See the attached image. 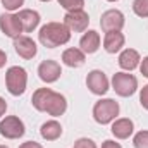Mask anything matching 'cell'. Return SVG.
I'll return each instance as SVG.
<instances>
[{
	"instance_id": "cell-1",
	"label": "cell",
	"mask_w": 148,
	"mask_h": 148,
	"mask_svg": "<svg viewBox=\"0 0 148 148\" xmlns=\"http://www.w3.org/2000/svg\"><path fill=\"white\" fill-rule=\"evenodd\" d=\"M33 107L40 112H47L53 117H60L67 110V102L66 97L60 93L52 91L50 88H38L31 97Z\"/></svg>"
},
{
	"instance_id": "cell-2",
	"label": "cell",
	"mask_w": 148,
	"mask_h": 148,
	"mask_svg": "<svg viewBox=\"0 0 148 148\" xmlns=\"http://www.w3.org/2000/svg\"><path fill=\"white\" fill-rule=\"evenodd\" d=\"M38 38L43 47L55 48V47L66 45L71 40V31L67 29V26L64 23H48L40 29Z\"/></svg>"
},
{
	"instance_id": "cell-3",
	"label": "cell",
	"mask_w": 148,
	"mask_h": 148,
	"mask_svg": "<svg viewBox=\"0 0 148 148\" xmlns=\"http://www.w3.org/2000/svg\"><path fill=\"white\" fill-rule=\"evenodd\" d=\"M26 84H28V74L26 69L19 67V66H12L7 69L5 73V86L9 90L10 95L19 97L26 91Z\"/></svg>"
},
{
	"instance_id": "cell-4",
	"label": "cell",
	"mask_w": 148,
	"mask_h": 148,
	"mask_svg": "<svg viewBox=\"0 0 148 148\" xmlns=\"http://www.w3.org/2000/svg\"><path fill=\"white\" fill-rule=\"evenodd\" d=\"M119 115V103L112 98L98 100L93 107V119L98 124H109Z\"/></svg>"
},
{
	"instance_id": "cell-5",
	"label": "cell",
	"mask_w": 148,
	"mask_h": 148,
	"mask_svg": "<svg viewBox=\"0 0 148 148\" xmlns=\"http://www.w3.org/2000/svg\"><path fill=\"white\" fill-rule=\"evenodd\" d=\"M112 86L119 97H133L138 90V79L129 73H115L112 77Z\"/></svg>"
},
{
	"instance_id": "cell-6",
	"label": "cell",
	"mask_w": 148,
	"mask_h": 148,
	"mask_svg": "<svg viewBox=\"0 0 148 148\" xmlns=\"http://www.w3.org/2000/svg\"><path fill=\"white\" fill-rule=\"evenodd\" d=\"M24 133H26L24 122L16 115H9L0 122V134L7 140H17L24 136Z\"/></svg>"
},
{
	"instance_id": "cell-7",
	"label": "cell",
	"mask_w": 148,
	"mask_h": 148,
	"mask_svg": "<svg viewBox=\"0 0 148 148\" xmlns=\"http://www.w3.org/2000/svg\"><path fill=\"white\" fill-rule=\"evenodd\" d=\"M64 24L67 26L69 31L83 33V31L88 28V24H90V17H88V14H86L83 9H79V10H71V12H67V14L64 16Z\"/></svg>"
},
{
	"instance_id": "cell-8",
	"label": "cell",
	"mask_w": 148,
	"mask_h": 148,
	"mask_svg": "<svg viewBox=\"0 0 148 148\" xmlns=\"http://www.w3.org/2000/svg\"><path fill=\"white\" fill-rule=\"evenodd\" d=\"M86 86L93 95H105L109 91V79L103 71H91L86 76Z\"/></svg>"
},
{
	"instance_id": "cell-9",
	"label": "cell",
	"mask_w": 148,
	"mask_h": 148,
	"mask_svg": "<svg viewBox=\"0 0 148 148\" xmlns=\"http://www.w3.org/2000/svg\"><path fill=\"white\" fill-rule=\"evenodd\" d=\"M100 26L105 33L109 31H121L124 28V14L117 9H110V10H105L102 14V19H100Z\"/></svg>"
},
{
	"instance_id": "cell-10",
	"label": "cell",
	"mask_w": 148,
	"mask_h": 148,
	"mask_svg": "<svg viewBox=\"0 0 148 148\" xmlns=\"http://www.w3.org/2000/svg\"><path fill=\"white\" fill-rule=\"evenodd\" d=\"M0 29L5 36L9 38H19L23 33V26H21V21L17 16L14 14H2L0 16Z\"/></svg>"
},
{
	"instance_id": "cell-11",
	"label": "cell",
	"mask_w": 148,
	"mask_h": 148,
	"mask_svg": "<svg viewBox=\"0 0 148 148\" xmlns=\"http://www.w3.org/2000/svg\"><path fill=\"white\" fill-rule=\"evenodd\" d=\"M60 74H62L60 64L55 60H43L38 66V76L45 83H55L60 77Z\"/></svg>"
},
{
	"instance_id": "cell-12",
	"label": "cell",
	"mask_w": 148,
	"mask_h": 148,
	"mask_svg": "<svg viewBox=\"0 0 148 148\" xmlns=\"http://www.w3.org/2000/svg\"><path fill=\"white\" fill-rule=\"evenodd\" d=\"M14 48H16L17 55H19V57H23V59H26V60L33 59V57L36 55V52H38L36 43H35L29 36L16 38V40H14Z\"/></svg>"
},
{
	"instance_id": "cell-13",
	"label": "cell",
	"mask_w": 148,
	"mask_h": 148,
	"mask_svg": "<svg viewBox=\"0 0 148 148\" xmlns=\"http://www.w3.org/2000/svg\"><path fill=\"white\" fill-rule=\"evenodd\" d=\"M17 17L21 21L23 31H26V33H31L33 29H36V26L40 24V14L36 10H31V9H23L17 14Z\"/></svg>"
},
{
	"instance_id": "cell-14",
	"label": "cell",
	"mask_w": 148,
	"mask_h": 148,
	"mask_svg": "<svg viewBox=\"0 0 148 148\" xmlns=\"http://www.w3.org/2000/svg\"><path fill=\"white\" fill-rule=\"evenodd\" d=\"M140 53L134 48H126L121 55H119V66L124 71H134L140 66Z\"/></svg>"
},
{
	"instance_id": "cell-15",
	"label": "cell",
	"mask_w": 148,
	"mask_h": 148,
	"mask_svg": "<svg viewBox=\"0 0 148 148\" xmlns=\"http://www.w3.org/2000/svg\"><path fill=\"white\" fill-rule=\"evenodd\" d=\"M112 134L115 136V138H119V140H126V138H129L131 134H133V131H134V124H133V121L131 119H117L114 124H112Z\"/></svg>"
},
{
	"instance_id": "cell-16",
	"label": "cell",
	"mask_w": 148,
	"mask_h": 148,
	"mask_svg": "<svg viewBox=\"0 0 148 148\" xmlns=\"http://www.w3.org/2000/svg\"><path fill=\"white\" fill-rule=\"evenodd\" d=\"M79 47L84 53H95L100 48V35L93 29H90L88 33H84L79 40Z\"/></svg>"
},
{
	"instance_id": "cell-17",
	"label": "cell",
	"mask_w": 148,
	"mask_h": 148,
	"mask_svg": "<svg viewBox=\"0 0 148 148\" xmlns=\"http://www.w3.org/2000/svg\"><path fill=\"white\" fill-rule=\"evenodd\" d=\"M124 41L126 40L121 31H109L105 33V38H103V48L109 53H115L124 47Z\"/></svg>"
},
{
	"instance_id": "cell-18",
	"label": "cell",
	"mask_w": 148,
	"mask_h": 148,
	"mask_svg": "<svg viewBox=\"0 0 148 148\" xmlns=\"http://www.w3.org/2000/svg\"><path fill=\"white\" fill-rule=\"evenodd\" d=\"M84 60H86V57L81 48H67L62 53V62L69 67H81L84 64Z\"/></svg>"
},
{
	"instance_id": "cell-19",
	"label": "cell",
	"mask_w": 148,
	"mask_h": 148,
	"mask_svg": "<svg viewBox=\"0 0 148 148\" xmlns=\"http://www.w3.org/2000/svg\"><path fill=\"white\" fill-rule=\"evenodd\" d=\"M40 134H41V138L47 140V141H55V140H59L60 134H62V126H60L57 121H47L45 124H41Z\"/></svg>"
},
{
	"instance_id": "cell-20",
	"label": "cell",
	"mask_w": 148,
	"mask_h": 148,
	"mask_svg": "<svg viewBox=\"0 0 148 148\" xmlns=\"http://www.w3.org/2000/svg\"><path fill=\"white\" fill-rule=\"evenodd\" d=\"M133 10L138 17H148V0H134L133 2Z\"/></svg>"
},
{
	"instance_id": "cell-21",
	"label": "cell",
	"mask_w": 148,
	"mask_h": 148,
	"mask_svg": "<svg viewBox=\"0 0 148 148\" xmlns=\"http://www.w3.org/2000/svg\"><path fill=\"white\" fill-rule=\"evenodd\" d=\"M59 5L64 7L67 12H71V10H79V9H83L84 0H59Z\"/></svg>"
},
{
	"instance_id": "cell-22",
	"label": "cell",
	"mask_w": 148,
	"mask_h": 148,
	"mask_svg": "<svg viewBox=\"0 0 148 148\" xmlns=\"http://www.w3.org/2000/svg\"><path fill=\"white\" fill-rule=\"evenodd\" d=\"M134 148H148V131H140L133 138Z\"/></svg>"
},
{
	"instance_id": "cell-23",
	"label": "cell",
	"mask_w": 148,
	"mask_h": 148,
	"mask_svg": "<svg viewBox=\"0 0 148 148\" xmlns=\"http://www.w3.org/2000/svg\"><path fill=\"white\" fill-rule=\"evenodd\" d=\"M2 2V5L7 9V10H17L23 3H24V0H0Z\"/></svg>"
},
{
	"instance_id": "cell-24",
	"label": "cell",
	"mask_w": 148,
	"mask_h": 148,
	"mask_svg": "<svg viewBox=\"0 0 148 148\" xmlns=\"http://www.w3.org/2000/svg\"><path fill=\"white\" fill-rule=\"evenodd\" d=\"M74 148H97L95 141L90 140V138H79L76 143H74Z\"/></svg>"
},
{
	"instance_id": "cell-25",
	"label": "cell",
	"mask_w": 148,
	"mask_h": 148,
	"mask_svg": "<svg viewBox=\"0 0 148 148\" xmlns=\"http://www.w3.org/2000/svg\"><path fill=\"white\" fill-rule=\"evenodd\" d=\"M140 103H141L143 109H147L148 110V84H145V86L141 88V93H140Z\"/></svg>"
},
{
	"instance_id": "cell-26",
	"label": "cell",
	"mask_w": 148,
	"mask_h": 148,
	"mask_svg": "<svg viewBox=\"0 0 148 148\" xmlns=\"http://www.w3.org/2000/svg\"><path fill=\"white\" fill-rule=\"evenodd\" d=\"M140 71H141V74H143L145 77H148V55L141 60V64H140Z\"/></svg>"
},
{
	"instance_id": "cell-27",
	"label": "cell",
	"mask_w": 148,
	"mask_h": 148,
	"mask_svg": "<svg viewBox=\"0 0 148 148\" xmlns=\"http://www.w3.org/2000/svg\"><path fill=\"white\" fill-rule=\"evenodd\" d=\"M102 148H122V147H121L119 143H115L114 140H107V141H103Z\"/></svg>"
},
{
	"instance_id": "cell-28",
	"label": "cell",
	"mask_w": 148,
	"mask_h": 148,
	"mask_svg": "<svg viewBox=\"0 0 148 148\" xmlns=\"http://www.w3.org/2000/svg\"><path fill=\"white\" fill-rule=\"evenodd\" d=\"M19 148H43L40 143H36V141H26V143H23Z\"/></svg>"
},
{
	"instance_id": "cell-29",
	"label": "cell",
	"mask_w": 148,
	"mask_h": 148,
	"mask_svg": "<svg viewBox=\"0 0 148 148\" xmlns=\"http://www.w3.org/2000/svg\"><path fill=\"white\" fill-rule=\"evenodd\" d=\"M5 110H7V102H5V100L0 97V117L5 114Z\"/></svg>"
},
{
	"instance_id": "cell-30",
	"label": "cell",
	"mask_w": 148,
	"mask_h": 148,
	"mask_svg": "<svg viewBox=\"0 0 148 148\" xmlns=\"http://www.w3.org/2000/svg\"><path fill=\"white\" fill-rule=\"evenodd\" d=\"M5 62H7V55H5V52H3V50H0V69L5 66Z\"/></svg>"
},
{
	"instance_id": "cell-31",
	"label": "cell",
	"mask_w": 148,
	"mask_h": 148,
	"mask_svg": "<svg viewBox=\"0 0 148 148\" xmlns=\"http://www.w3.org/2000/svg\"><path fill=\"white\" fill-rule=\"evenodd\" d=\"M0 148H9V147H5V145H0Z\"/></svg>"
},
{
	"instance_id": "cell-32",
	"label": "cell",
	"mask_w": 148,
	"mask_h": 148,
	"mask_svg": "<svg viewBox=\"0 0 148 148\" xmlns=\"http://www.w3.org/2000/svg\"><path fill=\"white\" fill-rule=\"evenodd\" d=\"M107 2H117V0H107Z\"/></svg>"
},
{
	"instance_id": "cell-33",
	"label": "cell",
	"mask_w": 148,
	"mask_h": 148,
	"mask_svg": "<svg viewBox=\"0 0 148 148\" xmlns=\"http://www.w3.org/2000/svg\"><path fill=\"white\" fill-rule=\"evenodd\" d=\"M41 2H50V0H41Z\"/></svg>"
}]
</instances>
